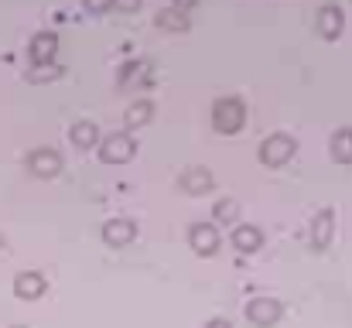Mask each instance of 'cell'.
Listing matches in <instances>:
<instances>
[{
    "instance_id": "cell-1",
    "label": "cell",
    "mask_w": 352,
    "mask_h": 328,
    "mask_svg": "<svg viewBox=\"0 0 352 328\" xmlns=\"http://www.w3.org/2000/svg\"><path fill=\"white\" fill-rule=\"evenodd\" d=\"M212 123L223 133H236L243 127V103L239 100H219L216 109H212Z\"/></svg>"
},
{
    "instance_id": "cell-2",
    "label": "cell",
    "mask_w": 352,
    "mask_h": 328,
    "mask_svg": "<svg viewBox=\"0 0 352 328\" xmlns=\"http://www.w3.org/2000/svg\"><path fill=\"white\" fill-rule=\"evenodd\" d=\"M291 154H294V140H291V137H284V133L267 137V140H263V147H260V161H263V164H284Z\"/></svg>"
},
{
    "instance_id": "cell-3",
    "label": "cell",
    "mask_w": 352,
    "mask_h": 328,
    "mask_svg": "<svg viewBox=\"0 0 352 328\" xmlns=\"http://www.w3.org/2000/svg\"><path fill=\"white\" fill-rule=\"evenodd\" d=\"M100 154H103V161H110V164H123V161L133 157V140H130L126 133H113V137L103 140Z\"/></svg>"
},
{
    "instance_id": "cell-4",
    "label": "cell",
    "mask_w": 352,
    "mask_h": 328,
    "mask_svg": "<svg viewBox=\"0 0 352 328\" xmlns=\"http://www.w3.org/2000/svg\"><path fill=\"white\" fill-rule=\"evenodd\" d=\"M246 315H250V322L253 325H274L277 318H280V305L277 301H270V298H256V301H250V308H246Z\"/></svg>"
},
{
    "instance_id": "cell-5",
    "label": "cell",
    "mask_w": 352,
    "mask_h": 328,
    "mask_svg": "<svg viewBox=\"0 0 352 328\" xmlns=\"http://www.w3.org/2000/svg\"><path fill=\"white\" fill-rule=\"evenodd\" d=\"M103 239H107L110 246H126V243L133 239V222H130V219H110V222L103 226Z\"/></svg>"
},
{
    "instance_id": "cell-6",
    "label": "cell",
    "mask_w": 352,
    "mask_h": 328,
    "mask_svg": "<svg viewBox=\"0 0 352 328\" xmlns=\"http://www.w3.org/2000/svg\"><path fill=\"white\" fill-rule=\"evenodd\" d=\"M28 164H31V171H34V175H41V178H52V175L58 171L62 157H58L55 151H34V154L28 157Z\"/></svg>"
},
{
    "instance_id": "cell-7",
    "label": "cell",
    "mask_w": 352,
    "mask_h": 328,
    "mask_svg": "<svg viewBox=\"0 0 352 328\" xmlns=\"http://www.w3.org/2000/svg\"><path fill=\"white\" fill-rule=\"evenodd\" d=\"M188 239H192V246H195L199 253H216V246H219V236H216L212 226H192Z\"/></svg>"
},
{
    "instance_id": "cell-8",
    "label": "cell",
    "mask_w": 352,
    "mask_h": 328,
    "mask_svg": "<svg viewBox=\"0 0 352 328\" xmlns=\"http://www.w3.org/2000/svg\"><path fill=\"white\" fill-rule=\"evenodd\" d=\"M14 291H17L24 301H34V298L45 294V281H41V274H21L17 284H14Z\"/></svg>"
},
{
    "instance_id": "cell-9",
    "label": "cell",
    "mask_w": 352,
    "mask_h": 328,
    "mask_svg": "<svg viewBox=\"0 0 352 328\" xmlns=\"http://www.w3.org/2000/svg\"><path fill=\"white\" fill-rule=\"evenodd\" d=\"M182 188H185V192H192V195H202V192H209V188H212V175H209L206 168H192V171L182 178Z\"/></svg>"
},
{
    "instance_id": "cell-10",
    "label": "cell",
    "mask_w": 352,
    "mask_h": 328,
    "mask_svg": "<svg viewBox=\"0 0 352 328\" xmlns=\"http://www.w3.org/2000/svg\"><path fill=\"white\" fill-rule=\"evenodd\" d=\"M233 243L243 250V253H253V250H260L263 246V236H260V229L256 226H239L233 232Z\"/></svg>"
},
{
    "instance_id": "cell-11",
    "label": "cell",
    "mask_w": 352,
    "mask_h": 328,
    "mask_svg": "<svg viewBox=\"0 0 352 328\" xmlns=\"http://www.w3.org/2000/svg\"><path fill=\"white\" fill-rule=\"evenodd\" d=\"M339 28H342V14H339L336 7H325V10L318 14V31H322L325 38H339Z\"/></svg>"
},
{
    "instance_id": "cell-12",
    "label": "cell",
    "mask_w": 352,
    "mask_h": 328,
    "mask_svg": "<svg viewBox=\"0 0 352 328\" xmlns=\"http://www.w3.org/2000/svg\"><path fill=\"white\" fill-rule=\"evenodd\" d=\"M157 24L168 28V31H185V28H188V17H185L182 7H168V10L157 14Z\"/></svg>"
},
{
    "instance_id": "cell-13",
    "label": "cell",
    "mask_w": 352,
    "mask_h": 328,
    "mask_svg": "<svg viewBox=\"0 0 352 328\" xmlns=\"http://www.w3.org/2000/svg\"><path fill=\"white\" fill-rule=\"evenodd\" d=\"M332 154H336V161H342V164L352 161V133L349 130H339V133L332 137Z\"/></svg>"
},
{
    "instance_id": "cell-14",
    "label": "cell",
    "mask_w": 352,
    "mask_h": 328,
    "mask_svg": "<svg viewBox=\"0 0 352 328\" xmlns=\"http://www.w3.org/2000/svg\"><path fill=\"white\" fill-rule=\"evenodd\" d=\"M55 45H58L55 34H38V38L31 41V55H34L38 62H48V58L55 55Z\"/></svg>"
},
{
    "instance_id": "cell-15",
    "label": "cell",
    "mask_w": 352,
    "mask_h": 328,
    "mask_svg": "<svg viewBox=\"0 0 352 328\" xmlns=\"http://www.w3.org/2000/svg\"><path fill=\"white\" fill-rule=\"evenodd\" d=\"M329 236H332V212H322V216L315 219L311 239H315V246L322 250V246H329Z\"/></svg>"
},
{
    "instance_id": "cell-16",
    "label": "cell",
    "mask_w": 352,
    "mask_h": 328,
    "mask_svg": "<svg viewBox=\"0 0 352 328\" xmlns=\"http://www.w3.org/2000/svg\"><path fill=\"white\" fill-rule=\"evenodd\" d=\"M154 116V107L151 103H133V107L126 109V123L130 127H140V123H147Z\"/></svg>"
},
{
    "instance_id": "cell-17",
    "label": "cell",
    "mask_w": 352,
    "mask_h": 328,
    "mask_svg": "<svg viewBox=\"0 0 352 328\" xmlns=\"http://www.w3.org/2000/svg\"><path fill=\"white\" fill-rule=\"evenodd\" d=\"M72 140H76L79 147H89V144L96 140V127H93V123H76V127H72Z\"/></svg>"
},
{
    "instance_id": "cell-18",
    "label": "cell",
    "mask_w": 352,
    "mask_h": 328,
    "mask_svg": "<svg viewBox=\"0 0 352 328\" xmlns=\"http://www.w3.org/2000/svg\"><path fill=\"white\" fill-rule=\"evenodd\" d=\"M236 216H239V209H236L233 199H226V202H219V206H216V219H219V222H233Z\"/></svg>"
},
{
    "instance_id": "cell-19",
    "label": "cell",
    "mask_w": 352,
    "mask_h": 328,
    "mask_svg": "<svg viewBox=\"0 0 352 328\" xmlns=\"http://www.w3.org/2000/svg\"><path fill=\"white\" fill-rule=\"evenodd\" d=\"M55 76H62V69H58V65H41V69H34V72H31V79H34V83H45V79H55Z\"/></svg>"
},
{
    "instance_id": "cell-20",
    "label": "cell",
    "mask_w": 352,
    "mask_h": 328,
    "mask_svg": "<svg viewBox=\"0 0 352 328\" xmlns=\"http://www.w3.org/2000/svg\"><path fill=\"white\" fill-rule=\"evenodd\" d=\"M117 7H123V10H137L140 7V0H113Z\"/></svg>"
},
{
    "instance_id": "cell-21",
    "label": "cell",
    "mask_w": 352,
    "mask_h": 328,
    "mask_svg": "<svg viewBox=\"0 0 352 328\" xmlns=\"http://www.w3.org/2000/svg\"><path fill=\"white\" fill-rule=\"evenodd\" d=\"M86 3H89V7H93V10H103V7H110V3H113V0H86Z\"/></svg>"
},
{
    "instance_id": "cell-22",
    "label": "cell",
    "mask_w": 352,
    "mask_h": 328,
    "mask_svg": "<svg viewBox=\"0 0 352 328\" xmlns=\"http://www.w3.org/2000/svg\"><path fill=\"white\" fill-rule=\"evenodd\" d=\"M209 328H230V322H223V318H216V322H212V325Z\"/></svg>"
},
{
    "instance_id": "cell-23",
    "label": "cell",
    "mask_w": 352,
    "mask_h": 328,
    "mask_svg": "<svg viewBox=\"0 0 352 328\" xmlns=\"http://www.w3.org/2000/svg\"><path fill=\"white\" fill-rule=\"evenodd\" d=\"M188 3H195V0H175V7H188Z\"/></svg>"
}]
</instances>
